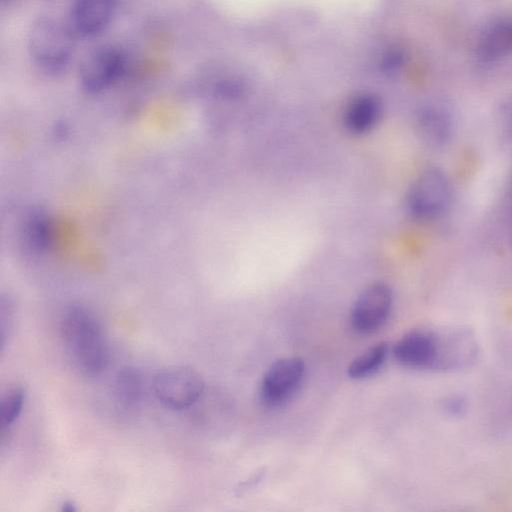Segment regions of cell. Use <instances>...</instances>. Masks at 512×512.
Returning a JSON list of instances; mask_svg holds the SVG:
<instances>
[{
	"label": "cell",
	"instance_id": "cell-1",
	"mask_svg": "<svg viewBox=\"0 0 512 512\" xmlns=\"http://www.w3.org/2000/svg\"><path fill=\"white\" fill-rule=\"evenodd\" d=\"M64 343L77 368L86 375H97L107 366V342L96 316L81 305L68 307L61 319Z\"/></svg>",
	"mask_w": 512,
	"mask_h": 512
},
{
	"label": "cell",
	"instance_id": "cell-2",
	"mask_svg": "<svg viewBox=\"0 0 512 512\" xmlns=\"http://www.w3.org/2000/svg\"><path fill=\"white\" fill-rule=\"evenodd\" d=\"M455 353L451 327L416 328L404 334L395 344L393 355L402 366L448 373Z\"/></svg>",
	"mask_w": 512,
	"mask_h": 512
},
{
	"label": "cell",
	"instance_id": "cell-3",
	"mask_svg": "<svg viewBox=\"0 0 512 512\" xmlns=\"http://www.w3.org/2000/svg\"><path fill=\"white\" fill-rule=\"evenodd\" d=\"M74 36L69 26L54 19H37L28 33V49L33 62L47 73L63 71L73 54Z\"/></svg>",
	"mask_w": 512,
	"mask_h": 512
},
{
	"label": "cell",
	"instance_id": "cell-4",
	"mask_svg": "<svg viewBox=\"0 0 512 512\" xmlns=\"http://www.w3.org/2000/svg\"><path fill=\"white\" fill-rule=\"evenodd\" d=\"M452 190L448 177L439 168L422 171L412 184L407 198L410 214L422 221L441 217L449 208Z\"/></svg>",
	"mask_w": 512,
	"mask_h": 512
},
{
	"label": "cell",
	"instance_id": "cell-5",
	"mask_svg": "<svg viewBox=\"0 0 512 512\" xmlns=\"http://www.w3.org/2000/svg\"><path fill=\"white\" fill-rule=\"evenodd\" d=\"M153 388L157 399L164 406L173 410H183L200 398L204 382L193 368L174 366L156 374Z\"/></svg>",
	"mask_w": 512,
	"mask_h": 512
},
{
	"label": "cell",
	"instance_id": "cell-6",
	"mask_svg": "<svg viewBox=\"0 0 512 512\" xmlns=\"http://www.w3.org/2000/svg\"><path fill=\"white\" fill-rule=\"evenodd\" d=\"M305 373V364L298 357H284L273 362L260 384V400L268 407L288 401L298 390Z\"/></svg>",
	"mask_w": 512,
	"mask_h": 512
},
{
	"label": "cell",
	"instance_id": "cell-7",
	"mask_svg": "<svg viewBox=\"0 0 512 512\" xmlns=\"http://www.w3.org/2000/svg\"><path fill=\"white\" fill-rule=\"evenodd\" d=\"M126 63L121 49L112 45L98 47L82 62L79 71L82 87L92 93L107 88L121 77Z\"/></svg>",
	"mask_w": 512,
	"mask_h": 512
},
{
	"label": "cell",
	"instance_id": "cell-8",
	"mask_svg": "<svg viewBox=\"0 0 512 512\" xmlns=\"http://www.w3.org/2000/svg\"><path fill=\"white\" fill-rule=\"evenodd\" d=\"M393 296L390 287L384 283H374L366 287L357 297L352 311L351 324L361 334H371L387 321Z\"/></svg>",
	"mask_w": 512,
	"mask_h": 512
},
{
	"label": "cell",
	"instance_id": "cell-9",
	"mask_svg": "<svg viewBox=\"0 0 512 512\" xmlns=\"http://www.w3.org/2000/svg\"><path fill=\"white\" fill-rule=\"evenodd\" d=\"M115 9L116 0H75L68 26L75 36H95L110 23Z\"/></svg>",
	"mask_w": 512,
	"mask_h": 512
},
{
	"label": "cell",
	"instance_id": "cell-10",
	"mask_svg": "<svg viewBox=\"0 0 512 512\" xmlns=\"http://www.w3.org/2000/svg\"><path fill=\"white\" fill-rule=\"evenodd\" d=\"M512 53V19L502 18L488 24L482 31L477 55L484 62H492Z\"/></svg>",
	"mask_w": 512,
	"mask_h": 512
},
{
	"label": "cell",
	"instance_id": "cell-11",
	"mask_svg": "<svg viewBox=\"0 0 512 512\" xmlns=\"http://www.w3.org/2000/svg\"><path fill=\"white\" fill-rule=\"evenodd\" d=\"M421 138L432 146L445 145L453 134V121L449 112L432 107L422 112L418 120Z\"/></svg>",
	"mask_w": 512,
	"mask_h": 512
},
{
	"label": "cell",
	"instance_id": "cell-12",
	"mask_svg": "<svg viewBox=\"0 0 512 512\" xmlns=\"http://www.w3.org/2000/svg\"><path fill=\"white\" fill-rule=\"evenodd\" d=\"M388 355L386 343H378L357 356L348 366L347 374L352 379H364L375 374L385 363Z\"/></svg>",
	"mask_w": 512,
	"mask_h": 512
},
{
	"label": "cell",
	"instance_id": "cell-13",
	"mask_svg": "<svg viewBox=\"0 0 512 512\" xmlns=\"http://www.w3.org/2000/svg\"><path fill=\"white\" fill-rule=\"evenodd\" d=\"M142 380L139 372L134 368H123L115 379V395L118 402L124 407L134 406L141 399Z\"/></svg>",
	"mask_w": 512,
	"mask_h": 512
},
{
	"label": "cell",
	"instance_id": "cell-14",
	"mask_svg": "<svg viewBox=\"0 0 512 512\" xmlns=\"http://www.w3.org/2000/svg\"><path fill=\"white\" fill-rule=\"evenodd\" d=\"M378 120V108L368 99L355 103L345 116L347 129L355 134H362L372 129Z\"/></svg>",
	"mask_w": 512,
	"mask_h": 512
},
{
	"label": "cell",
	"instance_id": "cell-15",
	"mask_svg": "<svg viewBox=\"0 0 512 512\" xmlns=\"http://www.w3.org/2000/svg\"><path fill=\"white\" fill-rule=\"evenodd\" d=\"M25 400V392L22 388L9 390L1 399L0 424L1 430L9 428L19 417Z\"/></svg>",
	"mask_w": 512,
	"mask_h": 512
},
{
	"label": "cell",
	"instance_id": "cell-16",
	"mask_svg": "<svg viewBox=\"0 0 512 512\" xmlns=\"http://www.w3.org/2000/svg\"><path fill=\"white\" fill-rule=\"evenodd\" d=\"M13 312L12 307L8 303H2L0 312V344L3 348L6 344L7 338L10 336L13 327Z\"/></svg>",
	"mask_w": 512,
	"mask_h": 512
},
{
	"label": "cell",
	"instance_id": "cell-17",
	"mask_svg": "<svg viewBox=\"0 0 512 512\" xmlns=\"http://www.w3.org/2000/svg\"><path fill=\"white\" fill-rule=\"evenodd\" d=\"M445 408H447L449 413L459 414L463 410V404L455 398L449 399Z\"/></svg>",
	"mask_w": 512,
	"mask_h": 512
},
{
	"label": "cell",
	"instance_id": "cell-18",
	"mask_svg": "<svg viewBox=\"0 0 512 512\" xmlns=\"http://www.w3.org/2000/svg\"><path fill=\"white\" fill-rule=\"evenodd\" d=\"M62 511L64 512H74L76 511L75 504L70 501H65L62 504Z\"/></svg>",
	"mask_w": 512,
	"mask_h": 512
},
{
	"label": "cell",
	"instance_id": "cell-19",
	"mask_svg": "<svg viewBox=\"0 0 512 512\" xmlns=\"http://www.w3.org/2000/svg\"><path fill=\"white\" fill-rule=\"evenodd\" d=\"M510 229H511V235H512V188H511V194H510Z\"/></svg>",
	"mask_w": 512,
	"mask_h": 512
}]
</instances>
